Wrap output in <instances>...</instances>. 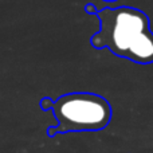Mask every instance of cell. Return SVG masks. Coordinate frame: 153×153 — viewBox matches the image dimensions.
Wrapping results in <instances>:
<instances>
[{
	"mask_svg": "<svg viewBox=\"0 0 153 153\" xmlns=\"http://www.w3.org/2000/svg\"><path fill=\"white\" fill-rule=\"evenodd\" d=\"M53 113L58 126L50 134L67 132H95L111 120L110 103L94 93H69L53 103Z\"/></svg>",
	"mask_w": 153,
	"mask_h": 153,
	"instance_id": "7a4b0ae2",
	"label": "cell"
},
{
	"mask_svg": "<svg viewBox=\"0 0 153 153\" xmlns=\"http://www.w3.org/2000/svg\"><path fill=\"white\" fill-rule=\"evenodd\" d=\"M100 31L90 39L94 48H109L114 55L138 65L153 63V32L149 18L134 7L98 11Z\"/></svg>",
	"mask_w": 153,
	"mask_h": 153,
	"instance_id": "6da1fadb",
	"label": "cell"
},
{
	"mask_svg": "<svg viewBox=\"0 0 153 153\" xmlns=\"http://www.w3.org/2000/svg\"><path fill=\"white\" fill-rule=\"evenodd\" d=\"M108 1H113V0H108Z\"/></svg>",
	"mask_w": 153,
	"mask_h": 153,
	"instance_id": "3957f363",
	"label": "cell"
}]
</instances>
